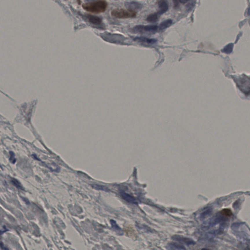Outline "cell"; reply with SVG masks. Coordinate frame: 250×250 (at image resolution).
Here are the masks:
<instances>
[{
	"mask_svg": "<svg viewBox=\"0 0 250 250\" xmlns=\"http://www.w3.org/2000/svg\"><path fill=\"white\" fill-rule=\"evenodd\" d=\"M82 7L86 11L95 14L103 13L106 10L108 3L103 0L83 3Z\"/></svg>",
	"mask_w": 250,
	"mask_h": 250,
	"instance_id": "1",
	"label": "cell"
},
{
	"mask_svg": "<svg viewBox=\"0 0 250 250\" xmlns=\"http://www.w3.org/2000/svg\"><path fill=\"white\" fill-rule=\"evenodd\" d=\"M111 15L114 17L119 19L133 18L136 17L137 13L135 10L126 9H116L111 11Z\"/></svg>",
	"mask_w": 250,
	"mask_h": 250,
	"instance_id": "2",
	"label": "cell"
},
{
	"mask_svg": "<svg viewBox=\"0 0 250 250\" xmlns=\"http://www.w3.org/2000/svg\"><path fill=\"white\" fill-rule=\"evenodd\" d=\"M158 26L156 25H136L131 29V31L134 33H154L157 31Z\"/></svg>",
	"mask_w": 250,
	"mask_h": 250,
	"instance_id": "3",
	"label": "cell"
},
{
	"mask_svg": "<svg viewBox=\"0 0 250 250\" xmlns=\"http://www.w3.org/2000/svg\"><path fill=\"white\" fill-rule=\"evenodd\" d=\"M236 83L238 84V87L243 92H249V86H250V80L249 78H247V76L240 77L236 78Z\"/></svg>",
	"mask_w": 250,
	"mask_h": 250,
	"instance_id": "4",
	"label": "cell"
},
{
	"mask_svg": "<svg viewBox=\"0 0 250 250\" xmlns=\"http://www.w3.org/2000/svg\"><path fill=\"white\" fill-rule=\"evenodd\" d=\"M104 40L106 41L111 43H124L126 39L124 36H122L121 35L111 34H104L102 36Z\"/></svg>",
	"mask_w": 250,
	"mask_h": 250,
	"instance_id": "5",
	"label": "cell"
},
{
	"mask_svg": "<svg viewBox=\"0 0 250 250\" xmlns=\"http://www.w3.org/2000/svg\"><path fill=\"white\" fill-rule=\"evenodd\" d=\"M172 238L177 241L182 242L187 245H192L195 244V242L192 239L181 236H174L172 237Z\"/></svg>",
	"mask_w": 250,
	"mask_h": 250,
	"instance_id": "6",
	"label": "cell"
},
{
	"mask_svg": "<svg viewBox=\"0 0 250 250\" xmlns=\"http://www.w3.org/2000/svg\"><path fill=\"white\" fill-rule=\"evenodd\" d=\"M86 18L89 23H91L94 25H101L103 23L101 18L96 16L87 14L86 15Z\"/></svg>",
	"mask_w": 250,
	"mask_h": 250,
	"instance_id": "7",
	"label": "cell"
},
{
	"mask_svg": "<svg viewBox=\"0 0 250 250\" xmlns=\"http://www.w3.org/2000/svg\"><path fill=\"white\" fill-rule=\"evenodd\" d=\"M159 10L157 14L162 15L166 12L169 10V3L166 1H160L158 2Z\"/></svg>",
	"mask_w": 250,
	"mask_h": 250,
	"instance_id": "8",
	"label": "cell"
},
{
	"mask_svg": "<svg viewBox=\"0 0 250 250\" xmlns=\"http://www.w3.org/2000/svg\"><path fill=\"white\" fill-rule=\"evenodd\" d=\"M133 39L135 41L138 42L144 43V44H150V45L156 44L157 42V40L156 39L148 38L144 37H136Z\"/></svg>",
	"mask_w": 250,
	"mask_h": 250,
	"instance_id": "9",
	"label": "cell"
},
{
	"mask_svg": "<svg viewBox=\"0 0 250 250\" xmlns=\"http://www.w3.org/2000/svg\"><path fill=\"white\" fill-rule=\"evenodd\" d=\"M167 248L168 250H186L184 246L177 242L169 243L167 246Z\"/></svg>",
	"mask_w": 250,
	"mask_h": 250,
	"instance_id": "10",
	"label": "cell"
},
{
	"mask_svg": "<svg viewBox=\"0 0 250 250\" xmlns=\"http://www.w3.org/2000/svg\"><path fill=\"white\" fill-rule=\"evenodd\" d=\"M125 6L128 8V10H140L142 8V5L140 3L134 1L126 2L125 3Z\"/></svg>",
	"mask_w": 250,
	"mask_h": 250,
	"instance_id": "11",
	"label": "cell"
},
{
	"mask_svg": "<svg viewBox=\"0 0 250 250\" xmlns=\"http://www.w3.org/2000/svg\"><path fill=\"white\" fill-rule=\"evenodd\" d=\"M172 21L171 19H168L164 21L163 22H162L159 26L158 27V28L160 30H165L166 28L170 27V25H172Z\"/></svg>",
	"mask_w": 250,
	"mask_h": 250,
	"instance_id": "12",
	"label": "cell"
},
{
	"mask_svg": "<svg viewBox=\"0 0 250 250\" xmlns=\"http://www.w3.org/2000/svg\"><path fill=\"white\" fill-rule=\"evenodd\" d=\"M158 20V14L157 13H153L148 15L147 17L146 20L150 23H154L157 21Z\"/></svg>",
	"mask_w": 250,
	"mask_h": 250,
	"instance_id": "13",
	"label": "cell"
},
{
	"mask_svg": "<svg viewBox=\"0 0 250 250\" xmlns=\"http://www.w3.org/2000/svg\"><path fill=\"white\" fill-rule=\"evenodd\" d=\"M233 48H234V44L233 43H230L228 45H226L223 49H222L221 51L222 52L226 53V54H230L233 52Z\"/></svg>",
	"mask_w": 250,
	"mask_h": 250,
	"instance_id": "14",
	"label": "cell"
},
{
	"mask_svg": "<svg viewBox=\"0 0 250 250\" xmlns=\"http://www.w3.org/2000/svg\"><path fill=\"white\" fill-rule=\"evenodd\" d=\"M12 182L13 184L15 185V187L18 188H19L20 189H23V187H22V185L21 184L20 182L19 181H18L16 179H13L12 180Z\"/></svg>",
	"mask_w": 250,
	"mask_h": 250,
	"instance_id": "15",
	"label": "cell"
},
{
	"mask_svg": "<svg viewBox=\"0 0 250 250\" xmlns=\"http://www.w3.org/2000/svg\"><path fill=\"white\" fill-rule=\"evenodd\" d=\"M122 196H123L124 198L125 199V200H127V201L130 202H134L133 199L131 198V197L129 196V195H128V194H123Z\"/></svg>",
	"mask_w": 250,
	"mask_h": 250,
	"instance_id": "16",
	"label": "cell"
},
{
	"mask_svg": "<svg viewBox=\"0 0 250 250\" xmlns=\"http://www.w3.org/2000/svg\"><path fill=\"white\" fill-rule=\"evenodd\" d=\"M10 160L11 163H15L16 161V159L15 157V155H14V153H13L12 152H10Z\"/></svg>",
	"mask_w": 250,
	"mask_h": 250,
	"instance_id": "17",
	"label": "cell"
}]
</instances>
